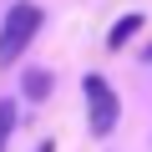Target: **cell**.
Here are the masks:
<instances>
[{"label":"cell","instance_id":"6da1fadb","mask_svg":"<svg viewBox=\"0 0 152 152\" xmlns=\"http://www.w3.org/2000/svg\"><path fill=\"white\" fill-rule=\"evenodd\" d=\"M36 31H41V5L15 0L5 10V20H0V66H15L26 56V46L36 41Z\"/></svg>","mask_w":152,"mask_h":152},{"label":"cell","instance_id":"7a4b0ae2","mask_svg":"<svg viewBox=\"0 0 152 152\" xmlns=\"http://www.w3.org/2000/svg\"><path fill=\"white\" fill-rule=\"evenodd\" d=\"M81 96H86V127H91V137H107L112 127H117V112H122V102H117V91L107 86V76H86L81 81Z\"/></svg>","mask_w":152,"mask_h":152},{"label":"cell","instance_id":"3957f363","mask_svg":"<svg viewBox=\"0 0 152 152\" xmlns=\"http://www.w3.org/2000/svg\"><path fill=\"white\" fill-rule=\"evenodd\" d=\"M137 31H142V15H122V20L112 26V36H107V46H112V51H122V46H127V41H132Z\"/></svg>","mask_w":152,"mask_h":152},{"label":"cell","instance_id":"277c9868","mask_svg":"<svg viewBox=\"0 0 152 152\" xmlns=\"http://www.w3.org/2000/svg\"><path fill=\"white\" fill-rule=\"evenodd\" d=\"M20 86H26V96H31V102H46V96H51V71H41V66H36V71H26V81H20Z\"/></svg>","mask_w":152,"mask_h":152},{"label":"cell","instance_id":"5b68a950","mask_svg":"<svg viewBox=\"0 0 152 152\" xmlns=\"http://www.w3.org/2000/svg\"><path fill=\"white\" fill-rule=\"evenodd\" d=\"M10 132H15V102H0V152H5Z\"/></svg>","mask_w":152,"mask_h":152},{"label":"cell","instance_id":"8992f818","mask_svg":"<svg viewBox=\"0 0 152 152\" xmlns=\"http://www.w3.org/2000/svg\"><path fill=\"white\" fill-rule=\"evenodd\" d=\"M36 152H56V147H51V142H41V147H36Z\"/></svg>","mask_w":152,"mask_h":152},{"label":"cell","instance_id":"52a82bcc","mask_svg":"<svg viewBox=\"0 0 152 152\" xmlns=\"http://www.w3.org/2000/svg\"><path fill=\"white\" fill-rule=\"evenodd\" d=\"M147 56H152V51H147Z\"/></svg>","mask_w":152,"mask_h":152}]
</instances>
